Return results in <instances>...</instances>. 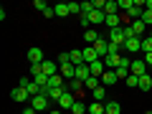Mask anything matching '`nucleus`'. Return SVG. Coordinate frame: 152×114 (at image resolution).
<instances>
[{
    "label": "nucleus",
    "instance_id": "obj_1",
    "mask_svg": "<svg viewBox=\"0 0 152 114\" xmlns=\"http://www.w3.org/2000/svg\"><path fill=\"white\" fill-rule=\"evenodd\" d=\"M48 102H51V99L46 96V94H38V96L31 99V107L36 109V112H46V109H48Z\"/></svg>",
    "mask_w": 152,
    "mask_h": 114
},
{
    "label": "nucleus",
    "instance_id": "obj_2",
    "mask_svg": "<svg viewBox=\"0 0 152 114\" xmlns=\"http://www.w3.org/2000/svg\"><path fill=\"white\" fill-rule=\"evenodd\" d=\"M76 104V96H74V91H64V96L58 99V107L61 109H66V112H71V107Z\"/></svg>",
    "mask_w": 152,
    "mask_h": 114
},
{
    "label": "nucleus",
    "instance_id": "obj_3",
    "mask_svg": "<svg viewBox=\"0 0 152 114\" xmlns=\"http://www.w3.org/2000/svg\"><path fill=\"white\" fill-rule=\"evenodd\" d=\"M109 43L124 46V43H127V38H124V31H122V28H114V31H109Z\"/></svg>",
    "mask_w": 152,
    "mask_h": 114
},
{
    "label": "nucleus",
    "instance_id": "obj_4",
    "mask_svg": "<svg viewBox=\"0 0 152 114\" xmlns=\"http://www.w3.org/2000/svg\"><path fill=\"white\" fill-rule=\"evenodd\" d=\"M28 61H31V66H38V64H43V51L41 48H28Z\"/></svg>",
    "mask_w": 152,
    "mask_h": 114
},
{
    "label": "nucleus",
    "instance_id": "obj_5",
    "mask_svg": "<svg viewBox=\"0 0 152 114\" xmlns=\"http://www.w3.org/2000/svg\"><path fill=\"white\" fill-rule=\"evenodd\" d=\"M145 74H150V71H147L145 58H137V61H132V76H145Z\"/></svg>",
    "mask_w": 152,
    "mask_h": 114
},
{
    "label": "nucleus",
    "instance_id": "obj_6",
    "mask_svg": "<svg viewBox=\"0 0 152 114\" xmlns=\"http://www.w3.org/2000/svg\"><path fill=\"white\" fill-rule=\"evenodd\" d=\"M13 102H31V94H28V89H23V86H18V89H13Z\"/></svg>",
    "mask_w": 152,
    "mask_h": 114
},
{
    "label": "nucleus",
    "instance_id": "obj_7",
    "mask_svg": "<svg viewBox=\"0 0 152 114\" xmlns=\"http://www.w3.org/2000/svg\"><path fill=\"white\" fill-rule=\"evenodd\" d=\"M104 20H107V13L104 10H91L89 13V23H91V26H102Z\"/></svg>",
    "mask_w": 152,
    "mask_h": 114
},
{
    "label": "nucleus",
    "instance_id": "obj_8",
    "mask_svg": "<svg viewBox=\"0 0 152 114\" xmlns=\"http://www.w3.org/2000/svg\"><path fill=\"white\" fill-rule=\"evenodd\" d=\"M129 28L134 31V36H137V38H145V33H147V26L142 23V18H140V20H132V23H129Z\"/></svg>",
    "mask_w": 152,
    "mask_h": 114
},
{
    "label": "nucleus",
    "instance_id": "obj_9",
    "mask_svg": "<svg viewBox=\"0 0 152 114\" xmlns=\"http://www.w3.org/2000/svg\"><path fill=\"white\" fill-rule=\"evenodd\" d=\"M122 48H127L129 53H137V51H142V38H129Z\"/></svg>",
    "mask_w": 152,
    "mask_h": 114
},
{
    "label": "nucleus",
    "instance_id": "obj_10",
    "mask_svg": "<svg viewBox=\"0 0 152 114\" xmlns=\"http://www.w3.org/2000/svg\"><path fill=\"white\" fill-rule=\"evenodd\" d=\"M41 69H43L46 76H56V74H58V64H56V61H48V58L43 61V66H41Z\"/></svg>",
    "mask_w": 152,
    "mask_h": 114
},
{
    "label": "nucleus",
    "instance_id": "obj_11",
    "mask_svg": "<svg viewBox=\"0 0 152 114\" xmlns=\"http://www.w3.org/2000/svg\"><path fill=\"white\" fill-rule=\"evenodd\" d=\"M89 76H91V66H89V64H81V66H76V79L86 81Z\"/></svg>",
    "mask_w": 152,
    "mask_h": 114
},
{
    "label": "nucleus",
    "instance_id": "obj_12",
    "mask_svg": "<svg viewBox=\"0 0 152 114\" xmlns=\"http://www.w3.org/2000/svg\"><path fill=\"white\" fill-rule=\"evenodd\" d=\"M117 81H119V79H117V74H114V71H104V74H102V86H112V84H117Z\"/></svg>",
    "mask_w": 152,
    "mask_h": 114
},
{
    "label": "nucleus",
    "instance_id": "obj_13",
    "mask_svg": "<svg viewBox=\"0 0 152 114\" xmlns=\"http://www.w3.org/2000/svg\"><path fill=\"white\" fill-rule=\"evenodd\" d=\"M104 26H107L109 31H114V28H122V18H119V15H107Z\"/></svg>",
    "mask_w": 152,
    "mask_h": 114
},
{
    "label": "nucleus",
    "instance_id": "obj_14",
    "mask_svg": "<svg viewBox=\"0 0 152 114\" xmlns=\"http://www.w3.org/2000/svg\"><path fill=\"white\" fill-rule=\"evenodd\" d=\"M89 66H91V76H99V79H102V74L107 71V66H104V61H102V58L94 61V64H89Z\"/></svg>",
    "mask_w": 152,
    "mask_h": 114
},
{
    "label": "nucleus",
    "instance_id": "obj_15",
    "mask_svg": "<svg viewBox=\"0 0 152 114\" xmlns=\"http://www.w3.org/2000/svg\"><path fill=\"white\" fill-rule=\"evenodd\" d=\"M69 58H71V64H74V66L86 64V61H84V51H69Z\"/></svg>",
    "mask_w": 152,
    "mask_h": 114
},
{
    "label": "nucleus",
    "instance_id": "obj_16",
    "mask_svg": "<svg viewBox=\"0 0 152 114\" xmlns=\"http://www.w3.org/2000/svg\"><path fill=\"white\" fill-rule=\"evenodd\" d=\"M89 114H107V104L91 102V104H89Z\"/></svg>",
    "mask_w": 152,
    "mask_h": 114
},
{
    "label": "nucleus",
    "instance_id": "obj_17",
    "mask_svg": "<svg viewBox=\"0 0 152 114\" xmlns=\"http://www.w3.org/2000/svg\"><path fill=\"white\" fill-rule=\"evenodd\" d=\"M64 91H66V89H46L43 94H46V96L51 99V102H58V99L64 96Z\"/></svg>",
    "mask_w": 152,
    "mask_h": 114
},
{
    "label": "nucleus",
    "instance_id": "obj_18",
    "mask_svg": "<svg viewBox=\"0 0 152 114\" xmlns=\"http://www.w3.org/2000/svg\"><path fill=\"white\" fill-rule=\"evenodd\" d=\"M84 61H86V64H94V61H99V56H96V51H94V46L84 48Z\"/></svg>",
    "mask_w": 152,
    "mask_h": 114
},
{
    "label": "nucleus",
    "instance_id": "obj_19",
    "mask_svg": "<svg viewBox=\"0 0 152 114\" xmlns=\"http://www.w3.org/2000/svg\"><path fill=\"white\" fill-rule=\"evenodd\" d=\"M53 13L58 18H66V15H71L69 13V3H58V5H53Z\"/></svg>",
    "mask_w": 152,
    "mask_h": 114
},
{
    "label": "nucleus",
    "instance_id": "obj_20",
    "mask_svg": "<svg viewBox=\"0 0 152 114\" xmlns=\"http://www.w3.org/2000/svg\"><path fill=\"white\" fill-rule=\"evenodd\" d=\"M48 79H51V76H46V74H36V76H33V81H36L38 86L43 89V91L48 89Z\"/></svg>",
    "mask_w": 152,
    "mask_h": 114
},
{
    "label": "nucleus",
    "instance_id": "obj_21",
    "mask_svg": "<svg viewBox=\"0 0 152 114\" xmlns=\"http://www.w3.org/2000/svg\"><path fill=\"white\" fill-rule=\"evenodd\" d=\"M84 86L94 91V89H99V86H102V79H99V76H89L86 81H84Z\"/></svg>",
    "mask_w": 152,
    "mask_h": 114
},
{
    "label": "nucleus",
    "instance_id": "obj_22",
    "mask_svg": "<svg viewBox=\"0 0 152 114\" xmlns=\"http://www.w3.org/2000/svg\"><path fill=\"white\" fill-rule=\"evenodd\" d=\"M140 89H142V91H150V89H152V76L150 74L140 76Z\"/></svg>",
    "mask_w": 152,
    "mask_h": 114
},
{
    "label": "nucleus",
    "instance_id": "obj_23",
    "mask_svg": "<svg viewBox=\"0 0 152 114\" xmlns=\"http://www.w3.org/2000/svg\"><path fill=\"white\" fill-rule=\"evenodd\" d=\"M86 112H89V107H86L84 102H79V99H76V104L71 107V114H86Z\"/></svg>",
    "mask_w": 152,
    "mask_h": 114
},
{
    "label": "nucleus",
    "instance_id": "obj_24",
    "mask_svg": "<svg viewBox=\"0 0 152 114\" xmlns=\"http://www.w3.org/2000/svg\"><path fill=\"white\" fill-rule=\"evenodd\" d=\"M66 89H69V91H79V89H84V81L81 79H71V81L66 84Z\"/></svg>",
    "mask_w": 152,
    "mask_h": 114
},
{
    "label": "nucleus",
    "instance_id": "obj_25",
    "mask_svg": "<svg viewBox=\"0 0 152 114\" xmlns=\"http://www.w3.org/2000/svg\"><path fill=\"white\" fill-rule=\"evenodd\" d=\"M84 38H86V43H89V46H94V43H96V41H99V33H96V31H91V28H89V31L84 33Z\"/></svg>",
    "mask_w": 152,
    "mask_h": 114
},
{
    "label": "nucleus",
    "instance_id": "obj_26",
    "mask_svg": "<svg viewBox=\"0 0 152 114\" xmlns=\"http://www.w3.org/2000/svg\"><path fill=\"white\" fill-rule=\"evenodd\" d=\"M94 102H102L104 104V96H107V86H99V89H94Z\"/></svg>",
    "mask_w": 152,
    "mask_h": 114
},
{
    "label": "nucleus",
    "instance_id": "obj_27",
    "mask_svg": "<svg viewBox=\"0 0 152 114\" xmlns=\"http://www.w3.org/2000/svg\"><path fill=\"white\" fill-rule=\"evenodd\" d=\"M107 114H122L119 102H107Z\"/></svg>",
    "mask_w": 152,
    "mask_h": 114
},
{
    "label": "nucleus",
    "instance_id": "obj_28",
    "mask_svg": "<svg viewBox=\"0 0 152 114\" xmlns=\"http://www.w3.org/2000/svg\"><path fill=\"white\" fill-rule=\"evenodd\" d=\"M142 51H145V53H152V38L150 36L142 38Z\"/></svg>",
    "mask_w": 152,
    "mask_h": 114
},
{
    "label": "nucleus",
    "instance_id": "obj_29",
    "mask_svg": "<svg viewBox=\"0 0 152 114\" xmlns=\"http://www.w3.org/2000/svg\"><path fill=\"white\" fill-rule=\"evenodd\" d=\"M127 86H132V89H140V76H127Z\"/></svg>",
    "mask_w": 152,
    "mask_h": 114
},
{
    "label": "nucleus",
    "instance_id": "obj_30",
    "mask_svg": "<svg viewBox=\"0 0 152 114\" xmlns=\"http://www.w3.org/2000/svg\"><path fill=\"white\" fill-rule=\"evenodd\" d=\"M132 8H134V0H119V10H127V13H129Z\"/></svg>",
    "mask_w": 152,
    "mask_h": 114
},
{
    "label": "nucleus",
    "instance_id": "obj_31",
    "mask_svg": "<svg viewBox=\"0 0 152 114\" xmlns=\"http://www.w3.org/2000/svg\"><path fill=\"white\" fill-rule=\"evenodd\" d=\"M69 13H71V15L81 13V3H69Z\"/></svg>",
    "mask_w": 152,
    "mask_h": 114
},
{
    "label": "nucleus",
    "instance_id": "obj_32",
    "mask_svg": "<svg viewBox=\"0 0 152 114\" xmlns=\"http://www.w3.org/2000/svg\"><path fill=\"white\" fill-rule=\"evenodd\" d=\"M33 8H36V10H41V13H46V10H48V5H46L43 0H36V3H33Z\"/></svg>",
    "mask_w": 152,
    "mask_h": 114
},
{
    "label": "nucleus",
    "instance_id": "obj_33",
    "mask_svg": "<svg viewBox=\"0 0 152 114\" xmlns=\"http://www.w3.org/2000/svg\"><path fill=\"white\" fill-rule=\"evenodd\" d=\"M81 26L89 31V26H91V23H89V15H81Z\"/></svg>",
    "mask_w": 152,
    "mask_h": 114
},
{
    "label": "nucleus",
    "instance_id": "obj_34",
    "mask_svg": "<svg viewBox=\"0 0 152 114\" xmlns=\"http://www.w3.org/2000/svg\"><path fill=\"white\" fill-rule=\"evenodd\" d=\"M145 64H147V69H152V53H147V58H145Z\"/></svg>",
    "mask_w": 152,
    "mask_h": 114
},
{
    "label": "nucleus",
    "instance_id": "obj_35",
    "mask_svg": "<svg viewBox=\"0 0 152 114\" xmlns=\"http://www.w3.org/2000/svg\"><path fill=\"white\" fill-rule=\"evenodd\" d=\"M145 10H152V0H145Z\"/></svg>",
    "mask_w": 152,
    "mask_h": 114
},
{
    "label": "nucleus",
    "instance_id": "obj_36",
    "mask_svg": "<svg viewBox=\"0 0 152 114\" xmlns=\"http://www.w3.org/2000/svg\"><path fill=\"white\" fill-rule=\"evenodd\" d=\"M23 114H36V109H33V107H28V109H23Z\"/></svg>",
    "mask_w": 152,
    "mask_h": 114
},
{
    "label": "nucleus",
    "instance_id": "obj_37",
    "mask_svg": "<svg viewBox=\"0 0 152 114\" xmlns=\"http://www.w3.org/2000/svg\"><path fill=\"white\" fill-rule=\"evenodd\" d=\"M48 114H64V112H58V109H51V112Z\"/></svg>",
    "mask_w": 152,
    "mask_h": 114
},
{
    "label": "nucleus",
    "instance_id": "obj_38",
    "mask_svg": "<svg viewBox=\"0 0 152 114\" xmlns=\"http://www.w3.org/2000/svg\"><path fill=\"white\" fill-rule=\"evenodd\" d=\"M147 36H150V38H152V28H150V31H147Z\"/></svg>",
    "mask_w": 152,
    "mask_h": 114
},
{
    "label": "nucleus",
    "instance_id": "obj_39",
    "mask_svg": "<svg viewBox=\"0 0 152 114\" xmlns=\"http://www.w3.org/2000/svg\"><path fill=\"white\" fill-rule=\"evenodd\" d=\"M150 76H152V69H150Z\"/></svg>",
    "mask_w": 152,
    "mask_h": 114
},
{
    "label": "nucleus",
    "instance_id": "obj_40",
    "mask_svg": "<svg viewBox=\"0 0 152 114\" xmlns=\"http://www.w3.org/2000/svg\"><path fill=\"white\" fill-rule=\"evenodd\" d=\"M145 114H152V112H145Z\"/></svg>",
    "mask_w": 152,
    "mask_h": 114
},
{
    "label": "nucleus",
    "instance_id": "obj_41",
    "mask_svg": "<svg viewBox=\"0 0 152 114\" xmlns=\"http://www.w3.org/2000/svg\"><path fill=\"white\" fill-rule=\"evenodd\" d=\"M64 114H71V112H64Z\"/></svg>",
    "mask_w": 152,
    "mask_h": 114
}]
</instances>
